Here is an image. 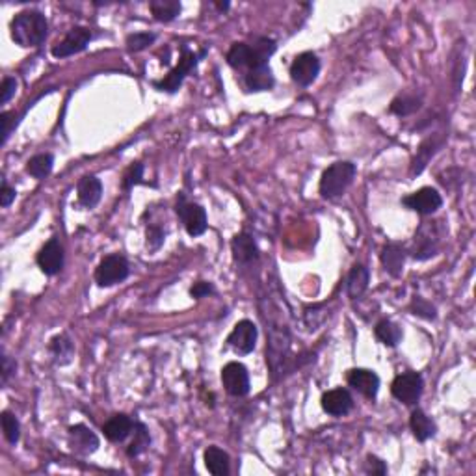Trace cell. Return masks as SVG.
<instances>
[{
	"label": "cell",
	"mask_w": 476,
	"mask_h": 476,
	"mask_svg": "<svg viewBox=\"0 0 476 476\" xmlns=\"http://www.w3.org/2000/svg\"><path fill=\"white\" fill-rule=\"evenodd\" d=\"M320 73V60L315 53H301L291 65V78L298 86H311Z\"/></svg>",
	"instance_id": "obj_12"
},
{
	"label": "cell",
	"mask_w": 476,
	"mask_h": 476,
	"mask_svg": "<svg viewBox=\"0 0 476 476\" xmlns=\"http://www.w3.org/2000/svg\"><path fill=\"white\" fill-rule=\"evenodd\" d=\"M257 337L259 330L251 320H240L237 322V326L233 328V331L229 333L227 345L231 346L237 354L248 355L255 350Z\"/></svg>",
	"instance_id": "obj_13"
},
{
	"label": "cell",
	"mask_w": 476,
	"mask_h": 476,
	"mask_svg": "<svg viewBox=\"0 0 476 476\" xmlns=\"http://www.w3.org/2000/svg\"><path fill=\"white\" fill-rule=\"evenodd\" d=\"M38 266L45 276H56L63 268V246L58 238H50L38 253Z\"/></svg>",
	"instance_id": "obj_14"
},
{
	"label": "cell",
	"mask_w": 476,
	"mask_h": 476,
	"mask_svg": "<svg viewBox=\"0 0 476 476\" xmlns=\"http://www.w3.org/2000/svg\"><path fill=\"white\" fill-rule=\"evenodd\" d=\"M222 384L231 396H246L249 393L248 369L238 361H231L222 369Z\"/></svg>",
	"instance_id": "obj_10"
},
{
	"label": "cell",
	"mask_w": 476,
	"mask_h": 476,
	"mask_svg": "<svg viewBox=\"0 0 476 476\" xmlns=\"http://www.w3.org/2000/svg\"><path fill=\"white\" fill-rule=\"evenodd\" d=\"M404 207H408L409 210L421 214V216H430L438 209H441L443 198L438 190L432 186H424V188L417 190L413 194L406 195L402 200Z\"/></svg>",
	"instance_id": "obj_9"
},
{
	"label": "cell",
	"mask_w": 476,
	"mask_h": 476,
	"mask_svg": "<svg viewBox=\"0 0 476 476\" xmlns=\"http://www.w3.org/2000/svg\"><path fill=\"white\" fill-rule=\"evenodd\" d=\"M244 82H246V88L249 92H268V90L274 88L276 78L272 75V69L264 65V67L249 69L244 77Z\"/></svg>",
	"instance_id": "obj_22"
},
{
	"label": "cell",
	"mask_w": 476,
	"mask_h": 476,
	"mask_svg": "<svg viewBox=\"0 0 476 476\" xmlns=\"http://www.w3.org/2000/svg\"><path fill=\"white\" fill-rule=\"evenodd\" d=\"M411 311H413V315L423 316V318H426V320H436V316H438L436 307H433L430 301H426L421 296L413 298V301H411Z\"/></svg>",
	"instance_id": "obj_35"
},
{
	"label": "cell",
	"mask_w": 476,
	"mask_h": 476,
	"mask_svg": "<svg viewBox=\"0 0 476 476\" xmlns=\"http://www.w3.org/2000/svg\"><path fill=\"white\" fill-rule=\"evenodd\" d=\"M15 195H17V192H15V188H11L6 180H2V190H0V205L2 207H10L11 203H13Z\"/></svg>",
	"instance_id": "obj_42"
},
{
	"label": "cell",
	"mask_w": 476,
	"mask_h": 476,
	"mask_svg": "<svg viewBox=\"0 0 476 476\" xmlns=\"http://www.w3.org/2000/svg\"><path fill=\"white\" fill-rule=\"evenodd\" d=\"M346 382L352 389L361 393L367 399L374 400L379 391V378L376 372L369 369H352L346 376Z\"/></svg>",
	"instance_id": "obj_17"
},
{
	"label": "cell",
	"mask_w": 476,
	"mask_h": 476,
	"mask_svg": "<svg viewBox=\"0 0 476 476\" xmlns=\"http://www.w3.org/2000/svg\"><path fill=\"white\" fill-rule=\"evenodd\" d=\"M175 212L190 237H200L207 231V225H209L207 224V212L201 205L188 203L185 200V195H180L179 201H177Z\"/></svg>",
	"instance_id": "obj_8"
},
{
	"label": "cell",
	"mask_w": 476,
	"mask_h": 476,
	"mask_svg": "<svg viewBox=\"0 0 476 476\" xmlns=\"http://www.w3.org/2000/svg\"><path fill=\"white\" fill-rule=\"evenodd\" d=\"M162 244H164V231L156 225L147 227V248H149V251L161 249Z\"/></svg>",
	"instance_id": "obj_37"
},
{
	"label": "cell",
	"mask_w": 476,
	"mask_h": 476,
	"mask_svg": "<svg viewBox=\"0 0 476 476\" xmlns=\"http://www.w3.org/2000/svg\"><path fill=\"white\" fill-rule=\"evenodd\" d=\"M374 335L382 345L394 348V346H399V342L402 340V330H400V326H396L394 322L379 320L374 328Z\"/></svg>",
	"instance_id": "obj_29"
},
{
	"label": "cell",
	"mask_w": 476,
	"mask_h": 476,
	"mask_svg": "<svg viewBox=\"0 0 476 476\" xmlns=\"http://www.w3.org/2000/svg\"><path fill=\"white\" fill-rule=\"evenodd\" d=\"M15 92H17V80L13 77H6L2 80V104H8Z\"/></svg>",
	"instance_id": "obj_38"
},
{
	"label": "cell",
	"mask_w": 476,
	"mask_h": 476,
	"mask_svg": "<svg viewBox=\"0 0 476 476\" xmlns=\"http://www.w3.org/2000/svg\"><path fill=\"white\" fill-rule=\"evenodd\" d=\"M369 270L363 264H355L352 268L350 274H348V279H346V291H348V296L352 300L363 296V292L369 288Z\"/></svg>",
	"instance_id": "obj_26"
},
{
	"label": "cell",
	"mask_w": 476,
	"mask_h": 476,
	"mask_svg": "<svg viewBox=\"0 0 476 476\" xmlns=\"http://www.w3.org/2000/svg\"><path fill=\"white\" fill-rule=\"evenodd\" d=\"M277 43L270 38H257L253 45L234 43L227 53V63L234 69H257L268 65V60L276 53Z\"/></svg>",
	"instance_id": "obj_2"
},
{
	"label": "cell",
	"mask_w": 476,
	"mask_h": 476,
	"mask_svg": "<svg viewBox=\"0 0 476 476\" xmlns=\"http://www.w3.org/2000/svg\"><path fill=\"white\" fill-rule=\"evenodd\" d=\"M354 408V399L350 391L342 387L331 389L328 393L322 394V409L331 417H345Z\"/></svg>",
	"instance_id": "obj_15"
},
{
	"label": "cell",
	"mask_w": 476,
	"mask_h": 476,
	"mask_svg": "<svg viewBox=\"0 0 476 476\" xmlns=\"http://www.w3.org/2000/svg\"><path fill=\"white\" fill-rule=\"evenodd\" d=\"M205 467L214 476L229 475V454L218 447H209L205 450Z\"/></svg>",
	"instance_id": "obj_27"
},
{
	"label": "cell",
	"mask_w": 476,
	"mask_h": 476,
	"mask_svg": "<svg viewBox=\"0 0 476 476\" xmlns=\"http://www.w3.org/2000/svg\"><path fill=\"white\" fill-rule=\"evenodd\" d=\"M131 274V266L123 255H107L95 270V283L99 287H114L123 283Z\"/></svg>",
	"instance_id": "obj_6"
},
{
	"label": "cell",
	"mask_w": 476,
	"mask_h": 476,
	"mask_svg": "<svg viewBox=\"0 0 476 476\" xmlns=\"http://www.w3.org/2000/svg\"><path fill=\"white\" fill-rule=\"evenodd\" d=\"M92 41V32L84 26H75L65 34V38L62 41L53 47V56L54 58H67V56H73V54L82 53L86 47Z\"/></svg>",
	"instance_id": "obj_11"
},
{
	"label": "cell",
	"mask_w": 476,
	"mask_h": 476,
	"mask_svg": "<svg viewBox=\"0 0 476 476\" xmlns=\"http://www.w3.org/2000/svg\"><path fill=\"white\" fill-rule=\"evenodd\" d=\"M78 203L82 205L84 209H93L102 198V183L93 175H86L78 180L77 186Z\"/></svg>",
	"instance_id": "obj_19"
},
{
	"label": "cell",
	"mask_w": 476,
	"mask_h": 476,
	"mask_svg": "<svg viewBox=\"0 0 476 476\" xmlns=\"http://www.w3.org/2000/svg\"><path fill=\"white\" fill-rule=\"evenodd\" d=\"M445 237V225L443 222H428L418 229L415 234V248L411 251L415 259L424 261V259L433 257L439 249V242Z\"/></svg>",
	"instance_id": "obj_5"
},
{
	"label": "cell",
	"mask_w": 476,
	"mask_h": 476,
	"mask_svg": "<svg viewBox=\"0 0 476 476\" xmlns=\"http://www.w3.org/2000/svg\"><path fill=\"white\" fill-rule=\"evenodd\" d=\"M443 136L441 134H433V136H428L426 140L421 144V147L417 149V155L413 158V164H411V175H418L423 173V170L428 166V162L432 161L433 155L438 153L439 147L443 146Z\"/></svg>",
	"instance_id": "obj_20"
},
{
	"label": "cell",
	"mask_w": 476,
	"mask_h": 476,
	"mask_svg": "<svg viewBox=\"0 0 476 476\" xmlns=\"http://www.w3.org/2000/svg\"><path fill=\"white\" fill-rule=\"evenodd\" d=\"M409 426H411V432H413L415 439L421 443L428 441V439L433 438L436 432H438L436 423H433L432 418L424 413L423 409H415L413 413H411V418H409Z\"/></svg>",
	"instance_id": "obj_24"
},
{
	"label": "cell",
	"mask_w": 476,
	"mask_h": 476,
	"mask_svg": "<svg viewBox=\"0 0 476 476\" xmlns=\"http://www.w3.org/2000/svg\"><path fill=\"white\" fill-rule=\"evenodd\" d=\"M418 108H421V99L418 97H415V95H399V97L391 102V108H389V110L393 114H396V116L404 117L417 112Z\"/></svg>",
	"instance_id": "obj_32"
},
{
	"label": "cell",
	"mask_w": 476,
	"mask_h": 476,
	"mask_svg": "<svg viewBox=\"0 0 476 476\" xmlns=\"http://www.w3.org/2000/svg\"><path fill=\"white\" fill-rule=\"evenodd\" d=\"M216 8H218V10H222V11L229 10V2H224V4H216Z\"/></svg>",
	"instance_id": "obj_44"
},
{
	"label": "cell",
	"mask_w": 476,
	"mask_h": 476,
	"mask_svg": "<svg viewBox=\"0 0 476 476\" xmlns=\"http://www.w3.org/2000/svg\"><path fill=\"white\" fill-rule=\"evenodd\" d=\"M53 168H54V156L50 155V153H41V155L32 156L28 161V164H26V171L38 180L49 177Z\"/></svg>",
	"instance_id": "obj_30"
},
{
	"label": "cell",
	"mask_w": 476,
	"mask_h": 476,
	"mask_svg": "<svg viewBox=\"0 0 476 476\" xmlns=\"http://www.w3.org/2000/svg\"><path fill=\"white\" fill-rule=\"evenodd\" d=\"M205 54H207V50H201L200 54H195L194 50H190L188 47L185 45V47H183V54H180L179 63H177V67L171 69L170 73L166 75L162 80H156V82H153V86H155L158 92L175 93L177 90L183 86V82H185V78L188 77L190 71H192V69H195L198 62L203 58Z\"/></svg>",
	"instance_id": "obj_4"
},
{
	"label": "cell",
	"mask_w": 476,
	"mask_h": 476,
	"mask_svg": "<svg viewBox=\"0 0 476 476\" xmlns=\"http://www.w3.org/2000/svg\"><path fill=\"white\" fill-rule=\"evenodd\" d=\"M11 39L23 49H34L47 39L49 23L41 11L26 10L17 13L10 23Z\"/></svg>",
	"instance_id": "obj_1"
},
{
	"label": "cell",
	"mask_w": 476,
	"mask_h": 476,
	"mask_svg": "<svg viewBox=\"0 0 476 476\" xmlns=\"http://www.w3.org/2000/svg\"><path fill=\"white\" fill-rule=\"evenodd\" d=\"M423 376L418 372H404V374L396 376L391 384V393L399 402L406 404V406H413L418 402L421 394H423Z\"/></svg>",
	"instance_id": "obj_7"
},
{
	"label": "cell",
	"mask_w": 476,
	"mask_h": 476,
	"mask_svg": "<svg viewBox=\"0 0 476 476\" xmlns=\"http://www.w3.org/2000/svg\"><path fill=\"white\" fill-rule=\"evenodd\" d=\"M15 370H17V363L11 359L10 355L2 354V384H8V379L15 374Z\"/></svg>",
	"instance_id": "obj_39"
},
{
	"label": "cell",
	"mask_w": 476,
	"mask_h": 476,
	"mask_svg": "<svg viewBox=\"0 0 476 476\" xmlns=\"http://www.w3.org/2000/svg\"><path fill=\"white\" fill-rule=\"evenodd\" d=\"M134 421H132L129 415H114L112 418H108L107 423H104V426H102V432H104V438L108 439V441L112 443H121L125 441L129 436L132 433V430H134Z\"/></svg>",
	"instance_id": "obj_18"
},
{
	"label": "cell",
	"mask_w": 476,
	"mask_h": 476,
	"mask_svg": "<svg viewBox=\"0 0 476 476\" xmlns=\"http://www.w3.org/2000/svg\"><path fill=\"white\" fill-rule=\"evenodd\" d=\"M367 472H372V475H385L387 472V465H385L384 460H379L376 456L367 458Z\"/></svg>",
	"instance_id": "obj_41"
},
{
	"label": "cell",
	"mask_w": 476,
	"mask_h": 476,
	"mask_svg": "<svg viewBox=\"0 0 476 476\" xmlns=\"http://www.w3.org/2000/svg\"><path fill=\"white\" fill-rule=\"evenodd\" d=\"M141 179H144V164L136 162V164L129 168V171H126L125 177H123V190L129 192V190L134 188L136 185H141V183H144Z\"/></svg>",
	"instance_id": "obj_36"
},
{
	"label": "cell",
	"mask_w": 476,
	"mask_h": 476,
	"mask_svg": "<svg viewBox=\"0 0 476 476\" xmlns=\"http://www.w3.org/2000/svg\"><path fill=\"white\" fill-rule=\"evenodd\" d=\"M156 36L149 34V32H136V34H131L126 38V49L131 53H140V50L147 49L149 45L155 43Z\"/></svg>",
	"instance_id": "obj_34"
},
{
	"label": "cell",
	"mask_w": 476,
	"mask_h": 476,
	"mask_svg": "<svg viewBox=\"0 0 476 476\" xmlns=\"http://www.w3.org/2000/svg\"><path fill=\"white\" fill-rule=\"evenodd\" d=\"M190 294H192V298H195V300H200V298H205V296H209V294H214V287L210 285V283L200 281V283H195L194 287L190 288Z\"/></svg>",
	"instance_id": "obj_40"
},
{
	"label": "cell",
	"mask_w": 476,
	"mask_h": 476,
	"mask_svg": "<svg viewBox=\"0 0 476 476\" xmlns=\"http://www.w3.org/2000/svg\"><path fill=\"white\" fill-rule=\"evenodd\" d=\"M49 352L53 355V361L60 367L69 364L75 357V346L67 335H56L50 339Z\"/></svg>",
	"instance_id": "obj_25"
},
{
	"label": "cell",
	"mask_w": 476,
	"mask_h": 476,
	"mask_svg": "<svg viewBox=\"0 0 476 476\" xmlns=\"http://www.w3.org/2000/svg\"><path fill=\"white\" fill-rule=\"evenodd\" d=\"M99 445L101 443H99L97 433L86 424H75V426L69 428V447L73 448L77 454L90 456L97 450Z\"/></svg>",
	"instance_id": "obj_16"
},
{
	"label": "cell",
	"mask_w": 476,
	"mask_h": 476,
	"mask_svg": "<svg viewBox=\"0 0 476 476\" xmlns=\"http://www.w3.org/2000/svg\"><path fill=\"white\" fill-rule=\"evenodd\" d=\"M0 423H2V432H4L6 441L10 443V445H17L21 438V424L17 417L10 413V411H2Z\"/></svg>",
	"instance_id": "obj_33"
},
{
	"label": "cell",
	"mask_w": 476,
	"mask_h": 476,
	"mask_svg": "<svg viewBox=\"0 0 476 476\" xmlns=\"http://www.w3.org/2000/svg\"><path fill=\"white\" fill-rule=\"evenodd\" d=\"M231 248H233V257L237 264H251L259 259L257 244H255V240L246 233L237 234V237L233 238Z\"/></svg>",
	"instance_id": "obj_21"
},
{
	"label": "cell",
	"mask_w": 476,
	"mask_h": 476,
	"mask_svg": "<svg viewBox=\"0 0 476 476\" xmlns=\"http://www.w3.org/2000/svg\"><path fill=\"white\" fill-rule=\"evenodd\" d=\"M11 117H15V114L4 112L0 116V126H2V146H4L8 138L11 134V129H13V123H11Z\"/></svg>",
	"instance_id": "obj_43"
},
{
	"label": "cell",
	"mask_w": 476,
	"mask_h": 476,
	"mask_svg": "<svg viewBox=\"0 0 476 476\" xmlns=\"http://www.w3.org/2000/svg\"><path fill=\"white\" fill-rule=\"evenodd\" d=\"M149 445H151V438H149V432H147L146 424L136 423L134 424V439H132V443L129 445V448H126V456L129 458L140 456L141 452H146L147 448H149Z\"/></svg>",
	"instance_id": "obj_31"
},
{
	"label": "cell",
	"mask_w": 476,
	"mask_h": 476,
	"mask_svg": "<svg viewBox=\"0 0 476 476\" xmlns=\"http://www.w3.org/2000/svg\"><path fill=\"white\" fill-rule=\"evenodd\" d=\"M404 263H406V253L399 244H387L382 249V264L393 277H400L404 272Z\"/></svg>",
	"instance_id": "obj_23"
},
{
	"label": "cell",
	"mask_w": 476,
	"mask_h": 476,
	"mask_svg": "<svg viewBox=\"0 0 476 476\" xmlns=\"http://www.w3.org/2000/svg\"><path fill=\"white\" fill-rule=\"evenodd\" d=\"M357 173L355 164L348 161H340L331 164L320 177V195L324 200H335L346 192V188L354 183V177Z\"/></svg>",
	"instance_id": "obj_3"
},
{
	"label": "cell",
	"mask_w": 476,
	"mask_h": 476,
	"mask_svg": "<svg viewBox=\"0 0 476 476\" xmlns=\"http://www.w3.org/2000/svg\"><path fill=\"white\" fill-rule=\"evenodd\" d=\"M149 10L156 21L170 23V21L179 17L180 2H177V0H153V2H149Z\"/></svg>",
	"instance_id": "obj_28"
}]
</instances>
